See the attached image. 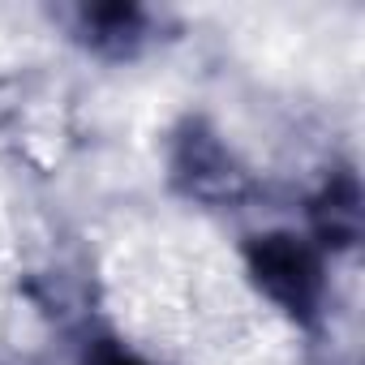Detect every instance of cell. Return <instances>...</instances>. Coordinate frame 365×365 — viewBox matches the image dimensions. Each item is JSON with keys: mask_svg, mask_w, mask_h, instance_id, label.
Masks as SVG:
<instances>
[{"mask_svg": "<svg viewBox=\"0 0 365 365\" xmlns=\"http://www.w3.org/2000/svg\"><path fill=\"white\" fill-rule=\"evenodd\" d=\"M245 267H250V279L258 284V292L267 301H275L288 318L305 322V318H314L322 309L327 271H322V254H318L314 241H305L297 232L250 237Z\"/></svg>", "mask_w": 365, "mask_h": 365, "instance_id": "cell-1", "label": "cell"}, {"mask_svg": "<svg viewBox=\"0 0 365 365\" xmlns=\"http://www.w3.org/2000/svg\"><path fill=\"white\" fill-rule=\"evenodd\" d=\"M176 176L185 180V190L198 194V198H232L241 190V172H237L232 155L215 142V133H202L198 125L180 138Z\"/></svg>", "mask_w": 365, "mask_h": 365, "instance_id": "cell-2", "label": "cell"}, {"mask_svg": "<svg viewBox=\"0 0 365 365\" xmlns=\"http://www.w3.org/2000/svg\"><path fill=\"white\" fill-rule=\"evenodd\" d=\"M314 232L322 245L331 250H348L361 237V190L352 176H335L327 180V190L314 198Z\"/></svg>", "mask_w": 365, "mask_h": 365, "instance_id": "cell-3", "label": "cell"}, {"mask_svg": "<svg viewBox=\"0 0 365 365\" xmlns=\"http://www.w3.org/2000/svg\"><path fill=\"white\" fill-rule=\"evenodd\" d=\"M78 26H82L86 43H95L99 52L125 56L142 39V9H133V5H91V9H78Z\"/></svg>", "mask_w": 365, "mask_h": 365, "instance_id": "cell-4", "label": "cell"}, {"mask_svg": "<svg viewBox=\"0 0 365 365\" xmlns=\"http://www.w3.org/2000/svg\"><path fill=\"white\" fill-rule=\"evenodd\" d=\"M91 365H146L142 356H133V352H125V348H116V344H103L99 352H95V361Z\"/></svg>", "mask_w": 365, "mask_h": 365, "instance_id": "cell-5", "label": "cell"}]
</instances>
